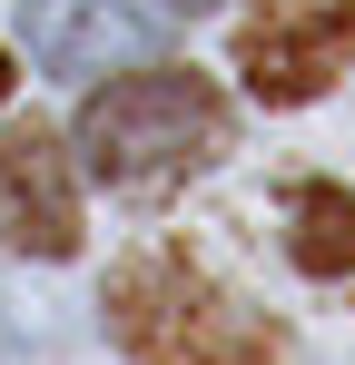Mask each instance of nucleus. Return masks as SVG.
Wrapping results in <instances>:
<instances>
[{
	"label": "nucleus",
	"instance_id": "obj_1",
	"mask_svg": "<svg viewBox=\"0 0 355 365\" xmlns=\"http://www.w3.org/2000/svg\"><path fill=\"white\" fill-rule=\"evenodd\" d=\"M109 336L138 365H287V326L267 306H247L237 287H217L178 237H148L109 267Z\"/></svg>",
	"mask_w": 355,
	"mask_h": 365
},
{
	"label": "nucleus",
	"instance_id": "obj_2",
	"mask_svg": "<svg viewBox=\"0 0 355 365\" xmlns=\"http://www.w3.org/2000/svg\"><path fill=\"white\" fill-rule=\"evenodd\" d=\"M217 148H227V99L197 69L148 60V69H118L109 89L79 99V158L118 197H168L197 168H217Z\"/></svg>",
	"mask_w": 355,
	"mask_h": 365
},
{
	"label": "nucleus",
	"instance_id": "obj_3",
	"mask_svg": "<svg viewBox=\"0 0 355 365\" xmlns=\"http://www.w3.org/2000/svg\"><path fill=\"white\" fill-rule=\"evenodd\" d=\"M355 60V0H267L237 20V69L267 109H306L326 99Z\"/></svg>",
	"mask_w": 355,
	"mask_h": 365
},
{
	"label": "nucleus",
	"instance_id": "obj_4",
	"mask_svg": "<svg viewBox=\"0 0 355 365\" xmlns=\"http://www.w3.org/2000/svg\"><path fill=\"white\" fill-rule=\"evenodd\" d=\"M0 247L79 257V178H69L59 128H40V119L0 128Z\"/></svg>",
	"mask_w": 355,
	"mask_h": 365
},
{
	"label": "nucleus",
	"instance_id": "obj_5",
	"mask_svg": "<svg viewBox=\"0 0 355 365\" xmlns=\"http://www.w3.org/2000/svg\"><path fill=\"white\" fill-rule=\"evenodd\" d=\"M20 40L50 79H99V69L158 60V20L128 0H20Z\"/></svg>",
	"mask_w": 355,
	"mask_h": 365
},
{
	"label": "nucleus",
	"instance_id": "obj_6",
	"mask_svg": "<svg viewBox=\"0 0 355 365\" xmlns=\"http://www.w3.org/2000/svg\"><path fill=\"white\" fill-rule=\"evenodd\" d=\"M287 257L306 277H355V187H336V178L287 187Z\"/></svg>",
	"mask_w": 355,
	"mask_h": 365
},
{
	"label": "nucleus",
	"instance_id": "obj_7",
	"mask_svg": "<svg viewBox=\"0 0 355 365\" xmlns=\"http://www.w3.org/2000/svg\"><path fill=\"white\" fill-rule=\"evenodd\" d=\"M0 99H10V60H0Z\"/></svg>",
	"mask_w": 355,
	"mask_h": 365
}]
</instances>
